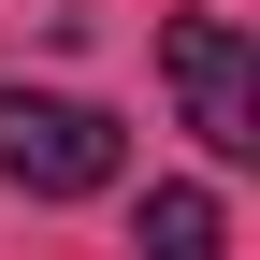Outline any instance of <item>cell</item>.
<instances>
[{"label": "cell", "mask_w": 260, "mask_h": 260, "mask_svg": "<svg viewBox=\"0 0 260 260\" xmlns=\"http://www.w3.org/2000/svg\"><path fill=\"white\" fill-rule=\"evenodd\" d=\"M159 73H174V102H188V130L217 159H260V58H246L232 15H174L159 29Z\"/></svg>", "instance_id": "7a4b0ae2"}, {"label": "cell", "mask_w": 260, "mask_h": 260, "mask_svg": "<svg viewBox=\"0 0 260 260\" xmlns=\"http://www.w3.org/2000/svg\"><path fill=\"white\" fill-rule=\"evenodd\" d=\"M130 246L145 260H232V217H217V188H145Z\"/></svg>", "instance_id": "3957f363"}, {"label": "cell", "mask_w": 260, "mask_h": 260, "mask_svg": "<svg viewBox=\"0 0 260 260\" xmlns=\"http://www.w3.org/2000/svg\"><path fill=\"white\" fill-rule=\"evenodd\" d=\"M130 174V130L102 102H58V87H0V188L29 203H87V188Z\"/></svg>", "instance_id": "6da1fadb"}]
</instances>
